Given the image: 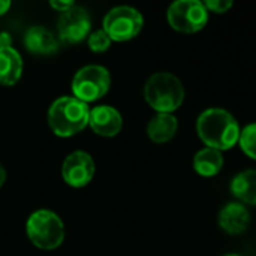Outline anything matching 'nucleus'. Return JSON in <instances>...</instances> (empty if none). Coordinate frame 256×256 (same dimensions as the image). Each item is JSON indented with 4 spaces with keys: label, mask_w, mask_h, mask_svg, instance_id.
<instances>
[{
    "label": "nucleus",
    "mask_w": 256,
    "mask_h": 256,
    "mask_svg": "<svg viewBox=\"0 0 256 256\" xmlns=\"http://www.w3.org/2000/svg\"><path fill=\"white\" fill-rule=\"evenodd\" d=\"M249 225L250 214L242 202H230L219 213V226L231 236H238L244 232Z\"/></svg>",
    "instance_id": "obj_11"
},
{
    "label": "nucleus",
    "mask_w": 256,
    "mask_h": 256,
    "mask_svg": "<svg viewBox=\"0 0 256 256\" xmlns=\"http://www.w3.org/2000/svg\"><path fill=\"white\" fill-rule=\"evenodd\" d=\"M12 45V38L9 33L6 32H2L0 33V48H10Z\"/></svg>",
    "instance_id": "obj_21"
},
{
    "label": "nucleus",
    "mask_w": 256,
    "mask_h": 256,
    "mask_svg": "<svg viewBox=\"0 0 256 256\" xmlns=\"http://www.w3.org/2000/svg\"><path fill=\"white\" fill-rule=\"evenodd\" d=\"M22 74L21 56L10 48H0V84L14 86Z\"/></svg>",
    "instance_id": "obj_14"
},
{
    "label": "nucleus",
    "mask_w": 256,
    "mask_h": 256,
    "mask_svg": "<svg viewBox=\"0 0 256 256\" xmlns=\"http://www.w3.org/2000/svg\"><path fill=\"white\" fill-rule=\"evenodd\" d=\"M225 256H242V255H225Z\"/></svg>",
    "instance_id": "obj_24"
},
{
    "label": "nucleus",
    "mask_w": 256,
    "mask_h": 256,
    "mask_svg": "<svg viewBox=\"0 0 256 256\" xmlns=\"http://www.w3.org/2000/svg\"><path fill=\"white\" fill-rule=\"evenodd\" d=\"M88 105L70 96L57 99L48 111V124L51 130L63 138L80 134L88 124Z\"/></svg>",
    "instance_id": "obj_3"
},
{
    "label": "nucleus",
    "mask_w": 256,
    "mask_h": 256,
    "mask_svg": "<svg viewBox=\"0 0 256 256\" xmlns=\"http://www.w3.org/2000/svg\"><path fill=\"white\" fill-rule=\"evenodd\" d=\"M88 124L93 132L100 136H116L123 128V118L116 108L110 105H99L90 110Z\"/></svg>",
    "instance_id": "obj_10"
},
{
    "label": "nucleus",
    "mask_w": 256,
    "mask_h": 256,
    "mask_svg": "<svg viewBox=\"0 0 256 256\" xmlns=\"http://www.w3.org/2000/svg\"><path fill=\"white\" fill-rule=\"evenodd\" d=\"M4 180H6V172H4V168H3L2 164H0V188L3 186Z\"/></svg>",
    "instance_id": "obj_23"
},
{
    "label": "nucleus",
    "mask_w": 256,
    "mask_h": 256,
    "mask_svg": "<svg viewBox=\"0 0 256 256\" xmlns=\"http://www.w3.org/2000/svg\"><path fill=\"white\" fill-rule=\"evenodd\" d=\"M184 96L183 82L170 72L153 74L144 86V99L158 112L172 114L182 106Z\"/></svg>",
    "instance_id": "obj_2"
},
{
    "label": "nucleus",
    "mask_w": 256,
    "mask_h": 256,
    "mask_svg": "<svg viewBox=\"0 0 256 256\" xmlns=\"http://www.w3.org/2000/svg\"><path fill=\"white\" fill-rule=\"evenodd\" d=\"M178 129V122L174 114L158 112L147 124V135L156 144H165L174 138Z\"/></svg>",
    "instance_id": "obj_12"
},
{
    "label": "nucleus",
    "mask_w": 256,
    "mask_h": 256,
    "mask_svg": "<svg viewBox=\"0 0 256 256\" xmlns=\"http://www.w3.org/2000/svg\"><path fill=\"white\" fill-rule=\"evenodd\" d=\"M224 166L222 152L206 147L194 156V170L202 177H213L220 172Z\"/></svg>",
    "instance_id": "obj_16"
},
{
    "label": "nucleus",
    "mask_w": 256,
    "mask_h": 256,
    "mask_svg": "<svg viewBox=\"0 0 256 256\" xmlns=\"http://www.w3.org/2000/svg\"><path fill=\"white\" fill-rule=\"evenodd\" d=\"M170 26L182 33H196L208 22V9L200 0H177L166 12Z\"/></svg>",
    "instance_id": "obj_6"
},
{
    "label": "nucleus",
    "mask_w": 256,
    "mask_h": 256,
    "mask_svg": "<svg viewBox=\"0 0 256 256\" xmlns=\"http://www.w3.org/2000/svg\"><path fill=\"white\" fill-rule=\"evenodd\" d=\"M90 16L88 12L80 6H74L63 12L58 18L60 39L68 44H78L90 33Z\"/></svg>",
    "instance_id": "obj_9"
},
{
    "label": "nucleus",
    "mask_w": 256,
    "mask_h": 256,
    "mask_svg": "<svg viewBox=\"0 0 256 256\" xmlns=\"http://www.w3.org/2000/svg\"><path fill=\"white\" fill-rule=\"evenodd\" d=\"M24 45L34 54H51L57 51V40L50 30L40 26L30 27L24 36Z\"/></svg>",
    "instance_id": "obj_13"
},
{
    "label": "nucleus",
    "mask_w": 256,
    "mask_h": 256,
    "mask_svg": "<svg viewBox=\"0 0 256 256\" xmlns=\"http://www.w3.org/2000/svg\"><path fill=\"white\" fill-rule=\"evenodd\" d=\"M240 147L242 150L250 158L256 160V123H250L248 124L242 134H240Z\"/></svg>",
    "instance_id": "obj_17"
},
{
    "label": "nucleus",
    "mask_w": 256,
    "mask_h": 256,
    "mask_svg": "<svg viewBox=\"0 0 256 256\" xmlns=\"http://www.w3.org/2000/svg\"><path fill=\"white\" fill-rule=\"evenodd\" d=\"M50 4H51L56 10H58V12H62V14L66 12V10H69L70 8L75 6L74 2H60V0H58V2H57V0H52Z\"/></svg>",
    "instance_id": "obj_20"
},
{
    "label": "nucleus",
    "mask_w": 256,
    "mask_h": 256,
    "mask_svg": "<svg viewBox=\"0 0 256 256\" xmlns=\"http://www.w3.org/2000/svg\"><path fill=\"white\" fill-rule=\"evenodd\" d=\"M144 26L141 12L132 6L112 8L104 18V30L111 40L124 42L140 34Z\"/></svg>",
    "instance_id": "obj_7"
},
{
    "label": "nucleus",
    "mask_w": 256,
    "mask_h": 256,
    "mask_svg": "<svg viewBox=\"0 0 256 256\" xmlns=\"http://www.w3.org/2000/svg\"><path fill=\"white\" fill-rule=\"evenodd\" d=\"M198 136L207 147L219 152L232 148L240 140V126L236 117L224 108H208L196 120Z\"/></svg>",
    "instance_id": "obj_1"
},
{
    "label": "nucleus",
    "mask_w": 256,
    "mask_h": 256,
    "mask_svg": "<svg viewBox=\"0 0 256 256\" xmlns=\"http://www.w3.org/2000/svg\"><path fill=\"white\" fill-rule=\"evenodd\" d=\"M231 192L242 204L256 206V170L238 172L231 182Z\"/></svg>",
    "instance_id": "obj_15"
},
{
    "label": "nucleus",
    "mask_w": 256,
    "mask_h": 256,
    "mask_svg": "<svg viewBox=\"0 0 256 256\" xmlns=\"http://www.w3.org/2000/svg\"><path fill=\"white\" fill-rule=\"evenodd\" d=\"M111 86L110 72L99 64L81 68L72 81V92L76 99L88 104L105 96Z\"/></svg>",
    "instance_id": "obj_5"
},
{
    "label": "nucleus",
    "mask_w": 256,
    "mask_h": 256,
    "mask_svg": "<svg viewBox=\"0 0 256 256\" xmlns=\"http://www.w3.org/2000/svg\"><path fill=\"white\" fill-rule=\"evenodd\" d=\"M10 8V2H2L0 0V16L4 15L8 12V9Z\"/></svg>",
    "instance_id": "obj_22"
},
{
    "label": "nucleus",
    "mask_w": 256,
    "mask_h": 256,
    "mask_svg": "<svg viewBox=\"0 0 256 256\" xmlns=\"http://www.w3.org/2000/svg\"><path fill=\"white\" fill-rule=\"evenodd\" d=\"M28 240L42 250H54L64 240L63 220L50 210H38L27 220Z\"/></svg>",
    "instance_id": "obj_4"
},
{
    "label": "nucleus",
    "mask_w": 256,
    "mask_h": 256,
    "mask_svg": "<svg viewBox=\"0 0 256 256\" xmlns=\"http://www.w3.org/2000/svg\"><path fill=\"white\" fill-rule=\"evenodd\" d=\"M63 180L72 188L87 186L94 176V162L92 156L82 150L70 153L62 168Z\"/></svg>",
    "instance_id": "obj_8"
},
{
    "label": "nucleus",
    "mask_w": 256,
    "mask_h": 256,
    "mask_svg": "<svg viewBox=\"0 0 256 256\" xmlns=\"http://www.w3.org/2000/svg\"><path fill=\"white\" fill-rule=\"evenodd\" d=\"M204 4L212 12L225 14L228 9H231L234 6V2H231V0H207V2H204Z\"/></svg>",
    "instance_id": "obj_19"
},
{
    "label": "nucleus",
    "mask_w": 256,
    "mask_h": 256,
    "mask_svg": "<svg viewBox=\"0 0 256 256\" xmlns=\"http://www.w3.org/2000/svg\"><path fill=\"white\" fill-rule=\"evenodd\" d=\"M111 38L105 33V30H98L88 34V46L94 52H104L110 48Z\"/></svg>",
    "instance_id": "obj_18"
}]
</instances>
